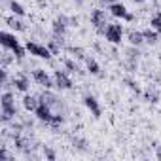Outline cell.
I'll return each mask as SVG.
<instances>
[{
  "instance_id": "obj_14",
  "label": "cell",
  "mask_w": 161,
  "mask_h": 161,
  "mask_svg": "<svg viewBox=\"0 0 161 161\" xmlns=\"http://www.w3.org/2000/svg\"><path fill=\"white\" fill-rule=\"evenodd\" d=\"M142 34H144V42H148V44H157V40H159V32H155L152 27L142 31Z\"/></svg>"
},
{
  "instance_id": "obj_4",
  "label": "cell",
  "mask_w": 161,
  "mask_h": 161,
  "mask_svg": "<svg viewBox=\"0 0 161 161\" xmlns=\"http://www.w3.org/2000/svg\"><path fill=\"white\" fill-rule=\"evenodd\" d=\"M34 114H36V118L40 119V121H46V123H51V119H53V112H51V106L47 104V103H44V101H40V104H38V108L34 110Z\"/></svg>"
},
{
  "instance_id": "obj_2",
  "label": "cell",
  "mask_w": 161,
  "mask_h": 161,
  "mask_svg": "<svg viewBox=\"0 0 161 161\" xmlns=\"http://www.w3.org/2000/svg\"><path fill=\"white\" fill-rule=\"evenodd\" d=\"M121 36H123V27L119 23H110L104 31V38L110 42V44H119L121 42Z\"/></svg>"
},
{
  "instance_id": "obj_26",
  "label": "cell",
  "mask_w": 161,
  "mask_h": 161,
  "mask_svg": "<svg viewBox=\"0 0 161 161\" xmlns=\"http://www.w3.org/2000/svg\"><path fill=\"white\" fill-rule=\"evenodd\" d=\"M157 157H159V159H161V146H159V148H157Z\"/></svg>"
},
{
  "instance_id": "obj_23",
  "label": "cell",
  "mask_w": 161,
  "mask_h": 161,
  "mask_svg": "<svg viewBox=\"0 0 161 161\" xmlns=\"http://www.w3.org/2000/svg\"><path fill=\"white\" fill-rule=\"evenodd\" d=\"M63 119H64V118H63L61 114H55V116H53V119H51V125H53V127H57V125H61V123H63Z\"/></svg>"
},
{
  "instance_id": "obj_1",
  "label": "cell",
  "mask_w": 161,
  "mask_h": 161,
  "mask_svg": "<svg viewBox=\"0 0 161 161\" xmlns=\"http://www.w3.org/2000/svg\"><path fill=\"white\" fill-rule=\"evenodd\" d=\"M27 51L31 53V55H34V57H40V59H51V49L47 47V46H42V44H38V42H27Z\"/></svg>"
},
{
  "instance_id": "obj_16",
  "label": "cell",
  "mask_w": 161,
  "mask_h": 161,
  "mask_svg": "<svg viewBox=\"0 0 161 161\" xmlns=\"http://www.w3.org/2000/svg\"><path fill=\"white\" fill-rule=\"evenodd\" d=\"M10 10H12V14H14V15H17V17L25 15V8H23L19 2H15V0H12V2H10Z\"/></svg>"
},
{
  "instance_id": "obj_6",
  "label": "cell",
  "mask_w": 161,
  "mask_h": 161,
  "mask_svg": "<svg viewBox=\"0 0 161 161\" xmlns=\"http://www.w3.org/2000/svg\"><path fill=\"white\" fill-rule=\"evenodd\" d=\"M53 80H55V86H57L59 89H70V87H72V80H70L63 70H55Z\"/></svg>"
},
{
  "instance_id": "obj_21",
  "label": "cell",
  "mask_w": 161,
  "mask_h": 161,
  "mask_svg": "<svg viewBox=\"0 0 161 161\" xmlns=\"http://www.w3.org/2000/svg\"><path fill=\"white\" fill-rule=\"evenodd\" d=\"M68 51H70V53H74V55H76L78 59H84V57H86V55H84V49H82V47H68Z\"/></svg>"
},
{
  "instance_id": "obj_11",
  "label": "cell",
  "mask_w": 161,
  "mask_h": 161,
  "mask_svg": "<svg viewBox=\"0 0 161 161\" xmlns=\"http://www.w3.org/2000/svg\"><path fill=\"white\" fill-rule=\"evenodd\" d=\"M12 84H14V87H15L17 91H23V93H27V91H29V86H31L27 76H17V78H14Z\"/></svg>"
},
{
  "instance_id": "obj_24",
  "label": "cell",
  "mask_w": 161,
  "mask_h": 161,
  "mask_svg": "<svg viewBox=\"0 0 161 161\" xmlns=\"http://www.w3.org/2000/svg\"><path fill=\"white\" fill-rule=\"evenodd\" d=\"M44 153H46V157H47V159H51V161H53V159H55V157H57V155H55V152H53V150H46V152H44Z\"/></svg>"
},
{
  "instance_id": "obj_15",
  "label": "cell",
  "mask_w": 161,
  "mask_h": 161,
  "mask_svg": "<svg viewBox=\"0 0 161 161\" xmlns=\"http://www.w3.org/2000/svg\"><path fill=\"white\" fill-rule=\"evenodd\" d=\"M38 104H40V101H38L36 97H32V95H27V97L23 99V106H25L27 110H31V112H34V110L38 108Z\"/></svg>"
},
{
  "instance_id": "obj_9",
  "label": "cell",
  "mask_w": 161,
  "mask_h": 161,
  "mask_svg": "<svg viewBox=\"0 0 161 161\" xmlns=\"http://www.w3.org/2000/svg\"><path fill=\"white\" fill-rule=\"evenodd\" d=\"M0 42H2V46L8 47V49H14V47L19 46V40L15 38V34H10V32H2V34H0Z\"/></svg>"
},
{
  "instance_id": "obj_19",
  "label": "cell",
  "mask_w": 161,
  "mask_h": 161,
  "mask_svg": "<svg viewBox=\"0 0 161 161\" xmlns=\"http://www.w3.org/2000/svg\"><path fill=\"white\" fill-rule=\"evenodd\" d=\"M6 23L14 29V31H23L25 27H23V23L19 21V19H15V17H10V19H6Z\"/></svg>"
},
{
  "instance_id": "obj_25",
  "label": "cell",
  "mask_w": 161,
  "mask_h": 161,
  "mask_svg": "<svg viewBox=\"0 0 161 161\" xmlns=\"http://www.w3.org/2000/svg\"><path fill=\"white\" fill-rule=\"evenodd\" d=\"M127 84H129V87H131L133 91H136V93H138V86H136L135 82H127Z\"/></svg>"
},
{
  "instance_id": "obj_13",
  "label": "cell",
  "mask_w": 161,
  "mask_h": 161,
  "mask_svg": "<svg viewBox=\"0 0 161 161\" xmlns=\"http://www.w3.org/2000/svg\"><path fill=\"white\" fill-rule=\"evenodd\" d=\"M127 40H129L131 46H140V44H144V34L138 32V31H129Z\"/></svg>"
},
{
  "instance_id": "obj_27",
  "label": "cell",
  "mask_w": 161,
  "mask_h": 161,
  "mask_svg": "<svg viewBox=\"0 0 161 161\" xmlns=\"http://www.w3.org/2000/svg\"><path fill=\"white\" fill-rule=\"evenodd\" d=\"M133 2H136V4H140V2H142V0H133Z\"/></svg>"
},
{
  "instance_id": "obj_3",
  "label": "cell",
  "mask_w": 161,
  "mask_h": 161,
  "mask_svg": "<svg viewBox=\"0 0 161 161\" xmlns=\"http://www.w3.org/2000/svg\"><path fill=\"white\" fill-rule=\"evenodd\" d=\"M32 78H34V82H36L38 86H42V87H46V89H51V87L55 86V80H51V78L47 76V72L42 70V68L34 70V72H32Z\"/></svg>"
},
{
  "instance_id": "obj_5",
  "label": "cell",
  "mask_w": 161,
  "mask_h": 161,
  "mask_svg": "<svg viewBox=\"0 0 161 161\" xmlns=\"http://www.w3.org/2000/svg\"><path fill=\"white\" fill-rule=\"evenodd\" d=\"M91 25H93L95 29H99L101 32H104V31H106L104 25H108V23H106V12H104V10H93V12H91Z\"/></svg>"
},
{
  "instance_id": "obj_7",
  "label": "cell",
  "mask_w": 161,
  "mask_h": 161,
  "mask_svg": "<svg viewBox=\"0 0 161 161\" xmlns=\"http://www.w3.org/2000/svg\"><path fill=\"white\" fill-rule=\"evenodd\" d=\"M108 10H110V14H112L114 17H119V19H127V15H129L127 8H125L123 4H119V2H112V4H108Z\"/></svg>"
},
{
  "instance_id": "obj_10",
  "label": "cell",
  "mask_w": 161,
  "mask_h": 161,
  "mask_svg": "<svg viewBox=\"0 0 161 161\" xmlns=\"http://www.w3.org/2000/svg\"><path fill=\"white\" fill-rule=\"evenodd\" d=\"M17 116V108H15V103L12 104H2V121H10Z\"/></svg>"
},
{
  "instance_id": "obj_20",
  "label": "cell",
  "mask_w": 161,
  "mask_h": 161,
  "mask_svg": "<svg viewBox=\"0 0 161 161\" xmlns=\"http://www.w3.org/2000/svg\"><path fill=\"white\" fill-rule=\"evenodd\" d=\"M12 51H14L15 59H23V57H25V51H27V47H21V44H19V46H17V47H14Z\"/></svg>"
},
{
  "instance_id": "obj_12",
  "label": "cell",
  "mask_w": 161,
  "mask_h": 161,
  "mask_svg": "<svg viewBox=\"0 0 161 161\" xmlns=\"http://www.w3.org/2000/svg\"><path fill=\"white\" fill-rule=\"evenodd\" d=\"M64 32H66V19H64V17L55 19V21H53V34L63 38V34H64Z\"/></svg>"
},
{
  "instance_id": "obj_17",
  "label": "cell",
  "mask_w": 161,
  "mask_h": 161,
  "mask_svg": "<svg viewBox=\"0 0 161 161\" xmlns=\"http://www.w3.org/2000/svg\"><path fill=\"white\" fill-rule=\"evenodd\" d=\"M86 64H87V70L91 72V74H99L101 72V68H99V63L95 61V59H86Z\"/></svg>"
},
{
  "instance_id": "obj_22",
  "label": "cell",
  "mask_w": 161,
  "mask_h": 161,
  "mask_svg": "<svg viewBox=\"0 0 161 161\" xmlns=\"http://www.w3.org/2000/svg\"><path fill=\"white\" fill-rule=\"evenodd\" d=\"M64 66H66L68 70H72V72H76V70H80V68H78V64H76L74 61H70V59H66V61H64Z\"/></svg>"
},
{
  "instance_id": "obj_28",
  "label": "cell",
  "mask_w": 161,
  "mask_h": 161,
  "mask_svg": "<svg viewBox=\"0 0 161 161\" xmlns=\"http://www.w3.org/2000/svg\"><path fill=\"white\" fill-rule=\"evenodd\" d=\"M152 2H157V0H152Z\"/></svg>"
},
{
  "instance_id": "obj_8",
  "label": "cell",
  "mask_w": 161,
  "mask_h": 161,
  "mask_svg": "<svg viewBox=\"0 0 161 161\" xmlns=\"http://www.w3.org/2000/svg\"><path fill=\"white\" fill-rule=\"evenodd\" d=\"M84 104L87 106V110H91V112H93V116H95V118H99V116H101L99 101H97L93 95H86V97H84Z\"/></svg>"
},
{
  "instance_id": "obj_18",
  "label": "cell",
  "mask_w": 161,
  "mask_h": 161,
  "mask_svg": "<svg viewBox=\"0 0 161 161\" xmlns=\"http://www.w3.org/2000/svg\"><path fill=\"white\" fill-rule=\"evenodd\" d=\"M150 27L155 31V32H159L161 34V15L157 14V15H153L152 19H150Z\"/></svg>"
}]
</instances>
